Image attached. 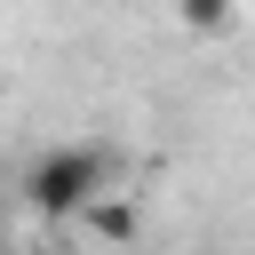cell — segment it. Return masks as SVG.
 Here are the masks:
<instances>
[{
    "instance_id": "6da1fadb",
    "label": "cell",
    "mask_w": 255,
    "mask_h": 255,
    "mask_svg": "<svg viewBox=\"0 0 255 255\" xmlns=\"http://www.w3.org/2000/svg\"><path fill=\"white\" fill-rule=\"evenodd\" d=\"M112 183V159L96 151V143H56L48 159H32V175H24V199L40 207V215H88V199Z\"/></svg>"
},
{
    "instance_id": "7a4b0ae2",
    "label": "cell",
    "mask_w": 255,
    "mask_h": 255,
    "mask_svg": "<svg viewBox=\"0 0 255 255\" xmlns=\"http://www.w3.org/2000/svg\"><path fill=\"white\" fill-rule=\"evenodd\" d=\"M88 223H96L104 239H135V207H120V199H104V191L88 199Z\"/></svg>"
},
{
    "instance_id": "3957f363",
    "label": "cell",
    "mask_w": 255,
    "mask_h": 255,
    "mask_svg": "<svg viewBox=\"0 0 255 255\" xmlns=\"http://www.w3.org/2000/svg\"><path fill=\"white\" fill-rule=\"evenodd\" d=\"M175 16H183L191 32H223V24H231V0H175Z\"/></svg>"
}]
</instances>
